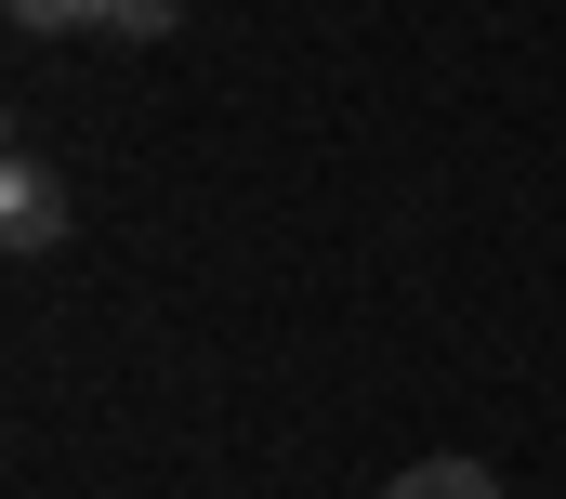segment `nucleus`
Here are the masks:
<instances>
[{"label":"nucleus","mask_w":566,"mask_h":499,"mask_svg":"<svg viewBox=\"0 0 566 499\" xmlns=\"http://www.w3.org/2000/svg\"><path fill=\"white\" fill-rule=\"evenodd\" d=\"M66 211H80V198H66V171H53L40 145H13V171H0V250H13V263L66 250Z\"/></svg>","instance_id":"obj_1"},{"label":"nucleus","mask_w":566,"mask_h":499,"mask_svg":"<svg viewBox=\"0 0 566 499\" xmlns=\"http://www.w3.org/2000/svg\"><path fill=\"white\" fill-rule=\"evenodd\" d=\"M27 40H66V26H93V40H158L185 0H0Z\"/></svg>","instance_id":"obj_2"},{"label":"nucleus","mask_w":566,"mask_h":499,"mask_svg":"<svg viewBox=\"0 0 566 499\" xmlns=\"http://www.w3.org/2000/svg\"><path fill=\"white\" fill-rule=\"evenodd\" d=\"M382 499H501V474H488V460H409Z\"/></svg>","instance_id":"obj_3"}]
</instances>
